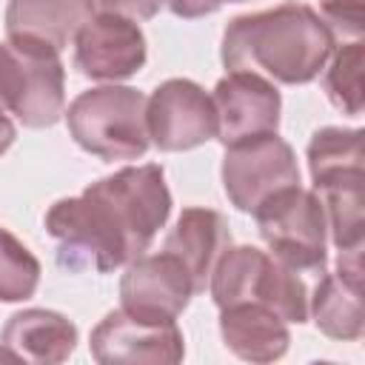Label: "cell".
Wrapping results in <instances>:
<instances>
[{
    "label": "cell",
    "mask_w": 365,
    "mask_h": 365,
    "mask_svg": "<svg viewBox=\"0 0 365 365\" xmlns=\"http://www.w3.org/2000/svg\"><path fill=\"white\" fill-rule=\"evenodd\" d=\"M319 11L334 37H362V0H322Z\"/></svg>",
    "instance_id": "22"
},
{
    "label": "cell",
    "mask_w": 365,
    "mask_h": 365,
    "mask_svg": "<svg viewBox=\"0 0 365 365\" xmlns=\"http://www.w3.org/2000/svg\"><path fill=\"white\" fill-rule=\"evenodd\" d=\"M97 0H9L6 34L63 51L94 17Z\"/></svg>",
    "instance_id": "13"
},
{
    "label": "cell",
    "mask_w": 365,
    "mask_h": 365,
    "mask_svg": "<svg viewBox=\"0 0 365 365\" xmlns=\"http://www.w3.org/2000/svg\"><path fill=\"white\" fill-rule=\"evenodd\" d=\"M222 342L248 362H274L288 351V328L279 314L259 302H237L220 308Z\"/></svg>",
    "instance_id": "16"
},
{
    "label": "cell",
    "mask_w": 365,
    "mask_h": 365,
    "mask_svg": "<svg viewBox=\"0 0 365 365\" xmlns=\"http://www.w3.org/2000/svg\"><path fill=\"white\" fill-rule=\"evenodd\" d=\"M211 100L217 108V137L225 148L279 128V91L254 71H228L214 86Z\"/></svg>",
    "instance_id": "10"
},
{
    "label": "cell",
    "mask_w": 365,
    "mask_h": 365,
    "mask_svg": "<svg viewBox=\"0 0 365 365\" xmlns=\"http://www.w3.org/2000/svg\"><path fill=\"white\" fill-rule=\"evenodd\" d=\"M0 103L29 128H48L66 108L60 51L29 40L0 43Z\"/></svg>",
    "instance_id": "5"
},
{
    "label": "cell",
    "mask_w": 365,
    "mask_h": 365,
    "mask_svg": "<svg viewBox=\"0 0 365 365\" xmlns=\"http://www.w3.org/2000/svg\"><path fill=\"white\" fill-rule=\"evenodd\" d=\"M299 168L294 148L274 134H262L225 148L222 157V188L234 208L254 214L279 188L297 185Z\"/></svg>",
    "instance_id": "7"
},
{
    "label": "cell",
    "mask_w": 365,
    "mask_h": 365,
    "mask_svg": "<svg viewBox=\"0 0 365 365\" xmlns=\"http://www.w3.org/2000/svg\"><path fill=\"white\" fill-rule=\"evenodd\" d=\"M0 345L14 356V362H63L77 345V328L57 311L26 308L9 317L0 331Z\"/></svg>",
    "instance_id": "15"
},
{
    "label": "cell",
    "mask_w": 365,
    "mask_h": 365,
    "mask_svg": "<svg viewBox=\"0 0 365 365\" xmlns=\"http://www.w3.org/2000/svg\"><path fill=\"white\" fill-rule=\"evenodd\" d=\"M314 194L322 202L328 234L339 251L362 248V205H365V171H345L314 182Z\"/></svg>",
    "instance_id": "17"
},
{
    "label": "cell",
    "mask_w": 365,
    "mask_h": 365,
    "mask_svg": "<svg viewBox=\"0 0 365 365\" xmlns=\"http://www.w3.org/2000/svg\"><path fill=\"white\" fill-rule=\"evenodd\" d=\"M37 257L6 228H0V302H20L37 291Z\"/></svg>",
    "instance_id": "21"
},
{
    "label": "cell",
    "mask_w": 365,
    "mask_h": 365,
    "mask_svg": "<svg viewBox=\"0 0 365 365\" xmlns=\"http://www.w3.org/2000/svg\"><path fill=\"white\" fill-rule=\"evenodd\" d=\"M165 3H168V9H171L177 17L194 20V17H205V14L217 11L225 0H165Z\"/></svg>",
    "instance_id": "24"
},
{
    "label": "cell",
    "mask_w": 365,
    "mask_h": 365,
    "mask_svg": "<svg viewBox=\"0 0 365 365\" xmlns=\"http://www.w3.org/2000/svg\"><path fill=\"white\" fill-rule=\"evenodd\" d=\"M148 97L128 86L83 91L66 111L74 143L100 160H137L148 151Z\"/></svg>",
    "instance_id": "3"
},
{
    "label": "cell",
    "mask_w": 365,
    "mask_h": 365,
    "mask_svg": "<svg viewBox=\"0 0 365 365\" xmlns=\"http://www.w3.org/2000/svg\"><path fill=\"white\" fill-rule=\"evenodd\" d=\"M231 3H242V0H231Z\"/></svg>",
    "instance_id": "26"
},
{
    "label": "cell",
    "mask_w": 365,
    "mask_h": 365,
    "mask_svg": "<svg viewBox=\"0 0 365 365\" xmlns=\"http://www.w3.org/2000/svg\"><path fill=\"white\" fill-rule=\"evenodd\" d=\"M362 279H351L339 271L325 274L314 288L308 311L317 328L331 339L362 336Z\"/></svg>",
    "instance_id": "18"
},
{
    "label": "cell",
    "mask_w": 365,
    "mask_h": 365,
    "mask_svg": "<svg viewBox=\"0 0 365 365\" xmlns=\"http://www.w3.org/2000/svg\"><path fill=\"white\" fill-rule=\"evenodd\" d=\"M362 163H365V143L359 128L328 125L319 128L308 143V168L314 182L345 171H362Z\"/></svg>",
    "instance_id": "19"
},
{
    "label": "cell",
    "mask_w": 365,
    "mask_h": 365,
    "mask_svg": "<svg viewBox=\"0 0 365 365\" xmlns=\"http://www.w3.org/2000/svg\"><path fill=\"white\" fill-rule=\"evenodd\" d=\"M228 245H231V231H228V220L220 211L185 208L177 225L171 228V234L165 237L163 251H171L185 265L194 291H205L211 271Z\"/></svg>",
    "instance_id": "14"
},
{
    "label": "cell",
    "mask_w": 365,
    "mask_h": 365,
    "mask_svg": "<svg viewBox=\"0 0 365 365\" xmlns=\"http://www.w3.org/2000/svg\"><path fill=\"white\" fill-rule=\"evenodd\" d=\"M14 137H17V131H14V123L9 120V114H6V106L0 103V154H6V151L11 148Z\"/></svg>",
    "instance_id": "25"
},
{
    "label": "cell",
    "mask_w": 365,
    "mask_h": 365,
    "mask_svg": "<svg viewBox=\"0 0 365 365\" xmlns=\"http://www.w3.org/2000/svg\"><path fill=\"white\" fill-rule=\"evenodd\" d=\"M148 140L160 151H188L217 137L214 100L194 80H165L145 103Z\"/></svg>",
    "instance_id": "8"
},
{
    "label": "cell",
    "mask_w": 365,
    "mask_h": 365,
    "mask_svg": "<svg viewBox=\"0 0 365 365\" xmlns=\"http://www.w3.org/2000/svg\"><path fill=\"white\" fill-rule=\"evenodd\" d=\"M208 285L217 308L237 302H259L279 314L285 322L308 319L305 282L297 277V271L254 245H228L225 254L217 259Z\"/></svg>",
    "instance_id": "4"
},
{
    "label": "cell",
    "mask_w": 365,
    "mask_h": 365,
    "mask_svg": "<svg viewBox=\"0 0 365 365\" xmlns=\"http://www.w3.org/2000/svg\"><path fill=\"white\" fill-rule=\"evenodd\" d=\"M91 354L103 365L117 362H180L185 354L177 322H151L128 311H111L91 331Z\"/></svg>",
    "instance_id": "11"
},
{
    "label": "cell",
    "mask_w": 365,
    "mask_h": 365,
    "mask_svg": "<svg viewBox=\"0 0 365 365\" xmlns=\"http://www.w3.org/2000/svg\"><path fill=\"white\" fill-rule=\"evenodd\" d=\"M74 40V63L91 80H125L143 68L148 54L143 29L117 11L91 17Z\"/></svg>",
    "instance_id": "12"
},
{
    "label": "cell",
    "mask_w": 365,
    "mask_h": 365,
    "mask_svg": "<svg viewBox=\"0 0 365 365\" xmlns=\"http://www.w3.org/2000/svg\"><path fill=\"white\" fill-rule=\"evenodd\" d=\"M106 11H117V14H125V17H140V20H148L160 11V6L165 0H97Z\"/></svg>",
    "instance_id": "23"
},
{
    "label": "cell",
    "mask_w": 365,
    "mask_h": 365,
    "mask_svg": "<svg viewBox=\"0 0 365 365\" xmlns=\"http://www.w3.org/2000/svg\"><path fill=\"white\" fill-rule=\"evenodd\" d=\"M171 214V191L160 165H128L57 200L46 228L60 242V262L114 271L143 257Z\"/></svg>",
    "instance_id": "1"
},
{
    "label": "cell",
    "mask_w": 365,
    "mask_h": 365,
    "mask_svg": "<svg viewBox=\"0 0 365 365\" xmlns=\"http://www.w3.org/2000/svg\"><path fill=\"white\" fill-rule=\"evenodd\" d=\"M362 66H365V46L362 40H351L334 54L325 71L328 100L351 117L362 114Z\"/></svg>",
    "instance_id": "20"
},
{
    "label": "cell",
    "mask_w": 365,
    "mask_h": 365,
    "mask_svg": "<svg viewBox=\"0 0 365 365\" xmlns=\"http://www.w3.org/2000/svg\"><path fill=\"white\" fill-rule=\"evenodd\" d=\"M259 237L271 248V257L297 274H322L328 262L325 240L328 222L322 202L299 182L279 188L254 211Z\"/></svg>",
    "instance_id": "6"
},
{
    "label": "cell",
    "mask_w": 365,
    "mask_h": 365,
    "mask_svg": "<svg viewBox=\"0 0 365 365\" xmlns=\"http://www.w3.org/2000/svg\"><path fill=\"white\" fill-rule=\"evenodd\" d=\"M191 294H197L191 274L171 251L131 259L120 279L123 311L151 322H174L191 302Z\"/></svg>",
    "instance_id": "9"
},
{
    "label": "cell",
    "mask_w": 365,
    "mask_h": 365,
    "mask_svg": "<svg viewBox=\"0 0 365 365\" xmlns=\"http://www.w3.org/2000/svg\"><path fill=\"white\" fill-rule=\"evenodd\" d=\"M334 54V34L305 3H282L228 23L220 57L228 71H254L265 80L311 83Z\"/></svg>",
    "instance_id": "2"
}]
</instances>
